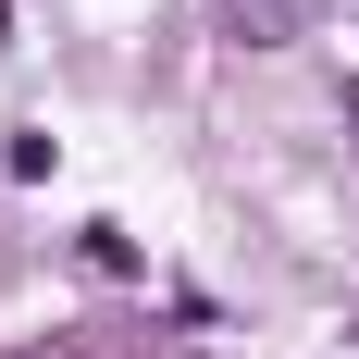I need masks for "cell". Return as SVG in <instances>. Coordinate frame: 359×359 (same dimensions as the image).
<instances>
[{
    "label": "cell",
    "instance_id": "cell-1",
    "mask_svg": "<svg viewBox=\"0 0 359 359\" xmlns=\"http://www.w3.org/2000/svg\"><path fill=\"white\" fill-rule=\"evenodd\" d=\"M87 273H137V236L124 223H87Z\"/></svg>",
    "mask_w": 359,
    "mask_h": 359
}]
</instances>
